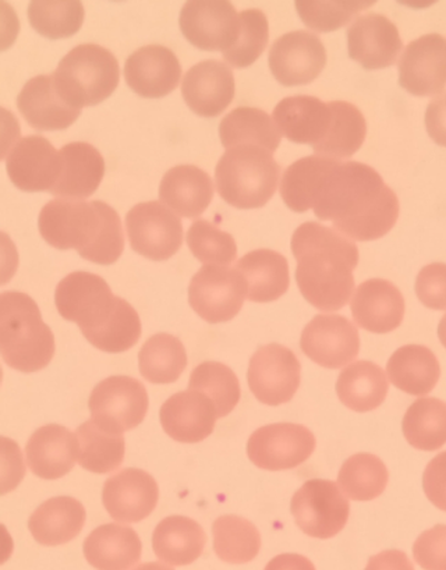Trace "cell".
<instances>
[{
	"mask_svg": "<svg viewBox=\"0 0 446 570\" xmlns=\"http://www.w3.org/2000/svg\"><path fill=\"white\" fill-rule=\"evenodd\" d=\"M264 570H316L310 559L299 553H280L268 562Z\"/></svg>",
	"mask_w": 446,
	"mask_h": 570,
	"instance_id": "obj_54",
	"label": "cell"
},
{
	"mask_svg": "<svg viewBox=\"0 0 446 570\" xmlns=\"http://www.w3.org/2000/svg\"><path fill=\"white\" fill-rule=\"evenodd\" d=\"M125 79L131 90L142 98H163L179 86L181 66L167 47H142L126 60Z\"/></svg>",
	"mask_w": 446,
	"mask_h": 570,
	"instance_id": "obj_22",
	"label": "cell"
},
{
	"mask_svg": "<svg viewBox=\"0 0 446 570\" xmlns=\"http://www.w3.org/2000/svg\"><path fill=\"white\" fill-rule=\"evenodd\" d=\"M387 373L396 389L412 396L429 394L438 384L440 365L428 347L406 345L388 360Z\"/></svg>",
	"mask_w": 446,
	"mask_h": 570,
	"instance_id": "obj_34",
	"label": "cell"
},
{
	"mask_svg": "<svg viewBox=\"0 0 446 570\" xmlns=\"http://www.w3.org/2000/svg\"><path fill=\"white\" fill-rule=\"evenodd\" d=\"M416 295L423 306L444 312L446 309V264L433 263L417 275Z\"/></svg>",
	"mask_w": 446,
	"mask_h": 570,
	"instance_id": "obj_49",
	"label": "cell"
},
{
	"mask_svg": "<svg viewBox=\"0 0 446 570\" xmlns=\"http://www.w3.org/2000/svg\"><path fill=\"white\" fill-rule=\"evenodd\" d=\"M333 109V125L327 137L324 138L314 153L319 157L340 160L350 158L363 146L367 135L365 116L349 102H329Z\"/></svg>",
	"mask_w": 446,
	"mask_h": 570,
	"instance_id": "obj_38",
	"label": "cell"
},
{
	"mask_svg": "<svg viewBox=\"0 0 446 570\" xmlns=\"http://www.w3.org/2000/svg\"><path fill=\"white\" fill-rule=\"evenodd\" d=\"M424 124L429 138L439 147L446 148V92L429 102Z\"/></svg>",
	"mask_w": 446,
	"mask_h": 570,
	"instance_id": "obj_52",
	"label": "cell"
},
{
	"mask_svg": "<svg viewBox=\"0 0 446 570\" xmlns=\"http://www.w3.org/2000/svg\"><path fill=\"white\" fill-rule=\"evenodd\" d=\"M300 347L314 363L337 370L359 356V331L343 315L319 314L303 330Z\"/></svg>",
	"mask_w": 446,
	"mask_h": 570,
	"instance_id": "obj_15",
	"label": "cell"
},
{
	"mask_svg": "<svg viewBox=\"0 0 446 570\" xmlns=\"http://www.w3.org/2000/svg\"><path fill=\"white\" fill-rule=\"evenodd\" d=\"M159 498L157 481L141 469L129 468L105 481L102 503L117 522L139 523L150 517Z\"/></svg>",
	"mask_w": 446,
	"mask_h": 570,
	"instance_id": "obj_19",
	"label": "cell"
},
{
	"mask_svg": "<svg viewBox=\"0 0 446 570\" xmlns=\"http://www.w3.org/2000/svg\"><path fill=\"white\" fill-rule=\"evenodd\" d=\"M220 142L225 148L257 146L277 151L283 135L271 116L261 109L240 107L225 116L219 125Z\"/></svg>",
	"mask_w": 446,
	"mask_h": 570,
	"instance_id": "obj_36",
	"label": "cell"
},
{
	"mask_svg": "<svg viewBox=\"0 0 446 570\" xmlns=\"http://www.w3.org/2000/svg\"><path fill=\"white\" fill-rule=\"evenodd\" d=\"M376 2H296L297 13L308 29L330 32L343 29L360 10Z\"/></svg>",
	"mask_w": 446,
	"mask_h": 570,
	"instance_id": "obj_48",
	"label": "cell"
},
{
	"mask_svg": "<svg viewBox=\"0 0 446 570\" xmlns=\"http://www.w3.org/2000/svg\"><path fill=\"white\" fill-rule=\"evenodd\" d=\"M350 59L366 70L390 68L399 58L404 42L393 21L383 14L361 16L350 24L348 32Z\"/></svg>",
	"mask_w": 446,
	"mask_h": 570,
	"instance_id": "obj_20",
	"label": "cell"
},
{
	"mask_svg": "<svg viewBox=\"0 0 446 570\" xmlns=\"http://www.w3.org/2000/svg\"><path fill=\"white\" fill-rule=\"evenodd\" d=\"M316 450V439L305 425L275 423L264 425L247 442V455L257 468L280 472L299 468Z\"/></svg>",
	"mask_w": 446,
	"mask_h": 570,
	"instance_id": "obj_14",
	"label": "cell"
},
{
	"mask_svg": "<svg viewBox=\"0 0 446 570\" xmlns=\"http://www.w3.org/2000/svg\"><path fill=\"white\" fill-rule=\"evenodd\" d=\"M290 246L303 297L321 312L344 308L355 291L354 269L359 264L355 243L327 226L306 223L295 230Z\"/></svg>",
	"mask_w": 446,
	"mask_h": 570,
	"instance_id": "obj_2",
	"label": "cell"
},
{
	"mask_svg": "<svg viewBox=\"0 0 446 570\" xmlns=\"http://www.w3.org/2000/svg\"><path fill=\"white\" fill-rule=\"evenodd\" d=\"M438 337L440 343H443V346L446 348V314L439 321Z\"/></svg>",
	"mask_w": 446,
	"mask_h": 570,
	"instance_id": "obj_56",
	"label": "cell"
},
{
	"mask_svg": "<svg viewBox=\"0 0 446 570\" xmlns=\"http://www.w3.org/2000/svg\"><path fill=\"white\" fill-rule=\"evenodd\" d=\"M214 551L220 561L241 564L251 562L261 548V535L255 524L236 514H225L212 524Z\"/></svg>",
	"mask_w": 446,
	"mask_h": 570,
	"instance_id": "obj_42",
	"label": "cell"
},
{
	"mask_svg": "<svg viewBox=\"0 0 446 570\" xmlns=\"http://www.w3.org/2000/svg\"><path fill=\"white\" fill-rule=\"evenodd\" d=\"M338 163L339 160L311 155L291 164L280 180V197L286 207L296 214L313 209L325 176Z\"/></svg>",
	"mask_w": 446,
	"mask_h": 570,
	"instance_id": "obj_37",
	"label": "cell"
},
{
	"mask_svg": "<svg viewBox=\"0 0 446 570\" xmlns=\"http://www.w3.org/2000/svg\"><path fill=\"white\" fill-rule=\"evenodd\" d=\"M29 21L38 35L48 40L70 38L80 31L85 21L81 2H31L27 9Z\"/></svg>",
	"mask_w": 446,
	"mask_h": 570,
	"instance_id": "obj_45",
	"label": "cell"
},
{
	"mask_svg": "<svg viewBox=\"0 0 446 570\" xmlns=\"http://www.w3.org/2000/svg\"><path fill=\"white\" fill-rule=\"evenodd\" d=\"M413 557L424 570H446V524L434 525L418 535Z\"/></svg>",
	"mask_w": 446,
	"mask_h": 570,
	"instance_id": "obj_50",
	"label": "cell"
},
{
	"mask_svg": "<svg viewBox=\"0 0 446 570\" xmlns=\"http://www.w3.org/2000/svg\"><path fill=\"white\" fill-rule=\"evenodd\" d=\"M236 85L232 69L218 60H204L187 71L181 96L192 114L217 118L232 104Z\"/></svg>",
	"mask_w": 446,
	"mask_h": 570,
	"instance_id": "obj_21",
	"label": "cell"
},
{
	"mask_svg": "<svg viewBox=\"0 0 446 570\" xmlns=\"http://www.w3.org/2000/svg\"><path fill=\"white\" fill-rule=\"evenodd\" d=\"M79 441V463L82 469L96 474L113 472L122 464L126 444L122 434L109 433L88 420L76 431Z\"/></svg>",
	"mask_w": 446,
	"mask_h": 570,
	"instance_id": "obj_41",
	"label": "cell"
},
{
	"mask_svg": "<svg viewBox=\"0 0 446 570\" xmlns=\"http://www.w3.org/2000/svg\"><path fill=\"white\" fill-rule=\"evenodd\" d=\"M207 535L200 524L190 518H165L153 530L152 548L162 562L186 567L202 556Z\"/></svg>",
	"mask_w": 446,
	"mask_h": 570,
	"instance_id": "obj_33",
	"label": "cell"
},
{
	"mask_svg": "<svg viewBox=\"0 0 446 570\" xmlns=\"http://www.w3.org/2000/svg\"><path fill=\"white\" fill-rule=\"evenodd\" d=\"M18 108L27 124L40 131L69 129L81 115V109L71 107L60 96L52 75L37 76L27 82L19 94Z\"/></svg>",
	"mask_w": 446,
	"mask_h": 570,
	"instance_id": "obj_25",
	"label": "cell"
},
{
	"mask_svg": "<svg viewBox=\"0 0 446 570\" xmlns=\"http://www.w3.org/2000/svg\"><path fill=\"white\" fill-rule=\"evenodd\" d=\"M26 455L37 478L58 480L73 470L79 459V441L63 425H43L27 442Z\"/></svg>",
	"mask_w": 446,
	"mask_h": 570,
	"instance_id": "obj_26",
	"label": "cell"
},
{
	"mask_svg": "<svg viewBox=\"0 0 446 570\" xmlns=\"http://www.w3.org/2000/svg\"><path fill=\"white\" fill-rule=\"evenodd\" d=\"M217 419L214 402L195 390L170 396L159 412L165 433L181 444H197L208 439L214 433Z\"/></svg>",
	"mask_w": 446,
	"mask_h": 570,
	"instance_id": "obj_23",
	"label": "cell"
},
{
	"mask_svg": "<svg viewBox=\"0 0 446 570\" xmlns=\"http://www.w3.org/2000/svg\"><path fill=\"white\" fill-rule=\"evenodd\" d=\"M274 121L289 141L314 148L328 135L333 109L316 97H288L275 107Z\"/></svg>",
	"mask_w": 446,
	"mask_h": 570,
	"instance_id": "obj_27",
	"label": "cell"
},
{
	"mask_svg": "<svg viewBox=\"0 0 446 570\" xmlns=\"http://www.w3.org/2000/svg\"><path fill=\"white\" fill-rule=\"evenodd\" d=\"M63 160L41 136L21 138L7 155V170L13 185L26 193H51L62 174Z\"/></svg>",
	"mask_w": 446,
	"mask_h": 570,
	"instance_id": "obj_17",
	"label": "cell"
},
{
	"mask_svg": "<svg viewBox=\"0 0 446 570\" xmlns=\"http://www.w3.org/2000/svg\"><path fill=\"white\" fill-rule=\"evenodd\" d=\"M402 430L416 450L438 451L446 444V403L437 397H420L407 409Z\"/></svg>",
	"mask_w": 446,
	"mask_h": 570,
	"instance_id": "obj_39",
	"label": "cell"
},
{
	"mask_svg": "<svg viewBox=\"0 0 446 570\" xmlns=\"http://www.w3.org/2000/svg\"><path fill=\"white\" fill-rule=\"evenodd\" d=\"M38 229L49 246L75 248L81 258L98 265L117 263L125 248L122 220L103 202L57 198L41 209Z\"/></svg>",
	"mask_w": 446,
	"mask_h": 570,
	"instance_id": "obj_4",
	"label": "cell"
},
{
	"mask_svg": "<svg viewBox=\"0 0 446 570\" xmlns=\"http://www.w3.org/2000/svg\"><path fill=\"white\" fill-rule=\"evenodd\" d=\"M54 304L62 318L80 326L93 347L105 353L130 351L141 336V321L123 298L113 296L107 281L77 271L59 282Z\"/></svg>",
	"mask_w": 446,
	"mask_h": 570,
	"instance_id": "obj_3",
	"label": "cell"
},
{
	"mask_svg": "<svg viewBox=\"0 0 446 570\" xmlns=\"http://www.w3.org/2000/svg\"><path fill=\"white\" fill-rule=\"evenodd\" d=\"M131 248L151 262H167L184 243V226L178 215L162 203L137 204L126 215Z\"/></svg>",
	"mask_w": 446,
	"mask_h": 570,
	"instance_id": "obj_11",
	"label": "cell"
},
{
	"mask_svg": "<svg viewBox=\"0 0 446 570\" xmlns=\"http://www.w3.org/2000/svg\"><path fill=\"white\" fill-rule=\"evenodd\" d=\"M86 517L80 501L71 497H54L31 514L29 530L38 544L63 546L81 533Z\"/></svg>",
	"mask_w": 446,
	"mask_h": 570,
	"instance_id": "obj_31",
	"label": "cell"
},
{
	"mask_svg": "<svg viewBox=\"0 0 446 570\" xmlns=\"http://www.w3.org/2000/svg\"><path fill=\"white\" fill-rule=\"evenodd\" d=\"M423 490L435 508L446 512V451L427 464L423 474Z\"/></svg>",
	"mask_w": 446,
	"mask_h": 570,
	"instance_id": "obj_51",
	"label": "cell"
},
{
	"mask_svg": "<svg viewBox=\"0 0 446 570\" xmlns=\"http://www.w3.org/2000/svg\"><path fill=\"white\" fill-rule=\"evenodd\" d=\"M214 197L211 177L195 165H179L165 174L159 198L184 218H197L206 212Z\"/></svg>",
	"mask_w": 446,
	"mask_h": 570,
	"instance_id": "obj_28",
	"label": "cell"
},
{
	"mask_svg": "<svg viewBox=\"0 0 446 570\" xmlns=\"http://www.w3.org/2000/svg\"><path fill=\"white\" fill-rule=\"evenodd\" d=\"M187 245L198 262L227 267L238 256L232 235L215 228L208 220L198 219L187 232Z\"/></svg>",
	"mask_w": 446,
	"mask_h": 570,
	"instance_id": "obj_47",
	"label": "cell"
},
{
	"mask_svg": "<svg viewBox=\"0 0 446 570\" xmlns=\"http://www.w3.org/2000/svg\"><path fill=\"white\" fill-rule=\"evenodd\" d=\"M135 570H175V569L168 567V564H163V563H159V562H148V563L140 564V567H137Z\"/></svg>",
	"mask_w": 446,
	"mask_h": 570,
	"instance_id": "obj_55",
	"label": "cell"
},
{
	"mask_svg": "<svg viewBox=\"0 0 446 570\" xmlns=\"http://www.w3.org/2000/svg\"><path fill=\"white\" fill-rule=\"evenodd\" d=\"M62 174L51 195L71 200H85L98 190L105 175V160L96 147L87 142H70L60 149Z\"/></svg>",
	"mask_w": 446,
	"mask_h": 570,
	"instance_id": "obj_29",
	"label": "cell"
},
{
	"mask_svg": "<svg viewBox=\"0 0 446 570\" xmlns=\"http://www.w3.org/2000/svg\"><path fill=\"white\" fill-rule=\"evenodd\" d=\"M247 297L245 276L236 268L204 265L192 276L189 303L209 324L228 323L240 313Z\"/></svg>",
	"mask_w": 446,
	"mask_h": 570,
	"instance_id": "obj_10",
	"label": "cell"
},
{
	"mask_svg": "<svg viewBox=\"0 0 446 570\" xmlns=\"http://www.w3.org/2000/svg\"><path fill=\"white\" fill-rule=\"evenodd\" d=\"M240 31L235 46L224 52V59L236 69L249 68L266 51L269 26L261 10H245L239 14Z\"/></svg>",
	"mask_w": 446,
	"mask_h": 570,
	"instance_id": "obj_46",
	"label": "cell"
},
{
	"mask_svg": "<svg viewBox=\"0 0 446 570\" xmlns=\"http://www.w3.org/2000/svg\"><path fill=\"white\" fill-rule=\"evenodd\" d=\"M356 324L373 334H389L405 317V298L398 287L384 279L363 282L350 303Z\"/></svg>",
	"mask_w": 446,
	"mask_h": 570,
	"instance_id": "obj_24",
	"label": "cell"
},
{
	"mask_svg": "<svg viewBox=\"0 0 446 570\" xmlns=\"http://www.w3.org/2000/svg\"><path fill=\"white\" fill-rule=\"evenodd\" d=\"M189 390L200 391L214 402L218 419L227 417L240 401V384L232 370L222 363L204 362L190 375Z\"/></svg>",
	"mask_w": 446,
	"mask_h": 570,
	"instance_id": "obj_44",
	"label": "cell"
},
{
	"mask_svg": "<svg viewBox=\"0 0 446 570\" xmlns=\"http://www.w3.org/2000/svg\"><path fill=\"white\" fill-rule=\"evenodd\" d=\"M279 177L280 168L272 153L257 146L228 149L215 169L219 196L239 209L266 206L277 191Z\"/></svg>",
	"mask_w": 446,
	"mask_h": 570,
	"instance_id": "obj_6",
	"label": "cell"
},
{
	"mask_svg": "<svg viewBox=\"0 0 446 570\" xmlns=\"http://www.w3.org/2000/svg\"><path fill=\"white\" fill-rule=\"evenodd\" d=\"M301 365L290 348L269 343L252 354L247 371L250 391L268 406H279L294 400L300 386Z\"/></svg>",
	"mask_w": 446,
	"mask_h": 570,
	"instance_id": "obj_12",
	"label": "cell"
},
{
	"mask_svg": "<svg viewBox=\"0 0 446 570\" xmlns=\"http://www.w3.org/2000/svg\"><path fill=\"white\" fill-rule=\"evenodd\" d=\"M290 511L303 533L328 540L345 529L350 505L337 483L313 479L306 481L291 498Z\"/></svg>",
	"mask_w": 446,
	"mask_h": 570,
	"instance_id": "obj_8",
	"label": "cell"
},
{
	"mask_svg": "<svg viewBox=\"0 0 446 570\" xmlns=\"http://www.w3.org/2000/svg\"><path fill=\"white\" fill-rule=\"evenodd\" d=\"M314 214L356 242L381 239L399 217V202L371 166L339 163L325 176Z\"/></svg>",
	"mask_w": 446,
	"mask_h": 570,
	"instance_id": "obj_1",
	"label": "cell"
},
{
	"mask_svg": "<svg viewBox=\"0 0 446 570\" xmlns=\"http://www.w3.org/2000/svg\"><path fill=\"white\" fill-rule=\"evenodd\" d=\"M388 469L373 453H356L343 464L339 487L354 501H373L387 489Z\"/></svg>",
	"mask_w": 446,
	"mask_h": 570,
	"instance_id": "obj_43",
	"label": "cell"
},
{
	"mask_svg": "<svg viewBox=\"0 0 446 570\" xmlns=\"http://www.w3.org/2000/svg\"><path fill=\"white\" fill-rule=\"evenodd\" d=\"M268 65L279 85L307 86L323 73L327 66V51L313 32L291 31L274 42Z\"/></svg>",
	"mask_w": 446,
	"mask_h": 570,
	"instance_id": "obj_16",
	"label": "cell"
},
{
	"mask_svg": "<svg viewBox=\"0 0 446 570\" xmlns=\"http://www.w3.org/2000/svg\"><path fill=\"white\" fill-rule=\"evenodd\" d=\"M150 401L145 385L131 376L113 375L91 392L88 409L99 428L113 434L139 428Z\"/></svg>",
	"mask_w": 446,
	"mask_h": 570,
	"instance_id": "obj_9",
	"label": "cell"
},
{
	"mask_svg": "<svg viewBox=\"0 0 446 570\" xmlns=\"http://www.w3.org/2000/svg\"><path fill=\"white\" fill-rule=\"evenodd\" d=\"M388 379L376 363L356 362L339 374L337 394L350 411L367 413L381 406L388 395Z\"/></svg>",
	"mask_w": 446,
	"mask_h": 570,
	"instance_id": "obj_35",
	"label": "cell"
},
{
	"mask_svg": "<svg viewBox=\"0 0 446 570\" xmlns=\"http://www.w3.org/2000/svg\"><path fill=\"white\" fill-rule=\"evenodd\" d=\"M139 534L128 525L102 524L87 537L82 552L97 570H129L141 558Z\"/></svg>",
	"mask_w": 446,
	"mask_h": 570,
	"instance_id": "obj_30",
	"label": "cell"
},
{
	"mask_svg": "<svg viewBox=\"0 0 446 570\" xmlns=\"http://www.w3.org/2000/svg\"><path fill=\"white\" fill-rule=\"evenodd\" d=\"M186 367V348L184 343L174 335L151 336L139 353L140 373L151 384H174L184 374Z\"/></svg>",
	"mask_w": 446,
	"mask_h": 570,
	"instance_id": "obj_40",
	"label": "cell"
},
{
	"mask_svg": "<svg viewBox=\"0 0 446 570\" xmlns=\"http://www.w3.org/2000/svg\"><path fill=\"white\" fill-rule=\"evenodd\" d=\"M365 570H415L404 551L387 550L368 559Z\"/></svg>",
	"mask_w": 446,
	"mask_h": 570,
	"instance_id": "obj_53",
	"label": "cell"
},
{
	"mask_svg": "<svg viewBox=\"0 0 446 570\" xmlns=\"http://www.w3.org/2000/svg\"><path fill=\"white\" fill-rule=\"evenodd\" d=\"M52 77L60 96L71 107H96L117 90L119 63L108 49L85 43L60 60Z\"/></svg>",
	"mask_w": 446,
	"mask_h": 570,
	"instance_id": "obj_7",
	"label": "cell"
},
{
	"mask_svg": "<svg viewBox=\"0 0 446 570\" xmlns=\"http://www.w3.org/2000/svg\"><path fill=\"white\" fill-rule=\"evenodd\" d=\"M181 35L192 47L207 52H227L235 46L240 18L232 3L224 0H195L180 10Z\"/></svg>",
	"mask_w": 446,
	"mask_h": 570,
	"instance_id": "obj_13",
	"label": "cell"
},
{
	"mask_svg": "<svg viewBox=\"0 0 446 570\" xmlns=\"http://www.w3.org/2000/svg\"><path fill=\"white\" fill-rule=\"evenodd\" d=\"M399 86L415 97H433L446 87V38L427 35L409 43L399 60Z\"/></svg>",
	"mask_w": 446,
	"mask_h": 570,
	"instance_id": "obj_18",
	"label": "cell"
},
{
	"mask_svg": "<svg viewBox=\"0 0 446 570\" xmlns=\"http://www.w3.org/2000/svg\"><path fill=\"white\" fill-rule=\"evenodd\" d=\"M236 269L245 276L247 297L256 303H271L289 289V264L283 254L268 248L250 252Z\"/></svg>",
	"mask_w": 446,
	"mask_h": 570,
	"instance_id": "obj_32",
	"label": "cell"
},
{
	"mask_svg": "<svg viewBox=\"0 0 446 570\" xmlns=\"http://www.w3.org/2000/svg\"><path fill=\"white\" fill-rule=\"evenodd\" d=\"M0 351L20 373H36L52 362L54 336L29 295L4 292L0 297Z\"/></svg>",
	"mask_w": 446,
	"mask_h": 570,
	"instance_id": "obj_5",
	"label": "cell"
}]
</instances>
